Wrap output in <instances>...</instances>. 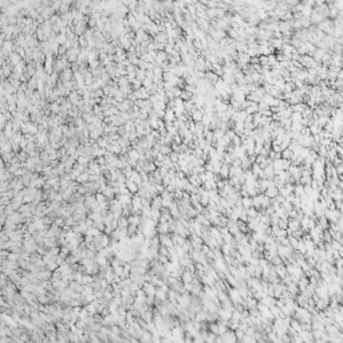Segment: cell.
I'll return each instance as SVG.
<instances>
[{
	"label": "cell",
	"instance_id": "6da1fadb",
	"mask_svg": "<svg viewBox=\"0 0 343 343\" xmlns=\"http://www.w3.org/2000/svg\"><path fill=\"white\" fill-rule=\"evenodd\" d=\"M191 121H193L194 123H198L201 122V119H203V115H204V111H203V107L201 109H196V110H193L191 114Z\"/></svg>",
	"mask_w": 343,
	"mask_h": 343
},
{
	"label": "cell",
	"instance_id": "7a4b0ae2",
	"mask_svg": "<svg viewBox=\"0 0 343 343\" xmlns=\"http://www.w3.org/2000/svg\"><path fill=\"white\" fill-rule=\"evenodd\" d=\"M162 119H164V122H166V123H173L176 119H177V118H176V115H174V113H173L172 109H168V107H166L165 115H164Z\"/></svg>",
	"mask_w": 343,
	"mask_h": 343
},
{
	"label": "cell",
	"instance_id": "3957f363",
	"mask_svg": "<svg viewBox=\"0 0 343 343\" xmlns=\"http://www.w3.org/2000/svg\"><path fill=\"white\" fill-rule=\"evenodd\" d=\"M154 60L157 62V65L160 66L161 63H164V62H166V60H168V55L165 54V51H157Z\"/></svg>",
	"mask_w": 343,
	"mask_h": 343
},
{
	"label": "cell",
	"instance_id": "277c9868",
	"mask_svg": "<svg viewBox=\"0 0 343 343\" xmlns=\"http://www.w3.org/2000/svg\"><path fill=\"white\" fill-rule=\"evenodd\" d=\"M205 79L208 80V82L210 83V85L213 86V85H215L216 82H217L218 79H220V78H218L217 75H216V74L213 73V71H206V73H205Z\"/></svg>",
	"mask_w": 343,
	"mask_h": 343
},
{
	"label": "cell",
	"instance_id": "5b68a950",
	"mask_svg": "<svg viewBox=\"0 0 343 343\" xmlns=\"http://www.w3.org/2000/svg\"><path fill=\"white\" fill-rule=\"evenodd\" d=\"M291 107V110H292V113H299V114H302L303 111L305 110V107H307V105L305 103H303V102H300V103H296V105H293V106H290Z\"/></svg>",
	"mask_w": 343,
	"mask_h": 343
},
{
	"label": "cell",
	"instance_id": "8992f818",
	"mask_svg": "<svg viewBox=\"0 0 343 343\" xmlns=\"http://www.w3.org/2000/svg\"><path fill=\"white\" fill-rule=\"evenodd\" d=\"M188 181H189V184H192V185L194 186V188H198V186L203 184L200 180V177H198V174H191L188 178Z\"/></svg>",
	"mask_w": 343,
	"mask_h": 343
},
{
	"label": "cell",
	"instance_id": "52a82bcc",
	"mask_svg": "<svg viewBox=\"0 0 343 343\" xmlns=\"http://www.w3.org/2000/svg\"><path fill=\"white\" fill-rule=\"evenodd\" d=\"M275 7H276V2H263V5H261V8H263L267 14L272 12V11L275 10Z\"/></svg>",
	"mask_w": 343,
	"mask_h": 343
},
{
	"label": "cell",
	"instance_id": "ba28073f",
	"mask_svg": "<svg viewBox=\"0 0 343 343\" xmlns=\"http://www.w3.org/2000/svg\"><path fill=\"white\" fill-rule=\"evenodd\" d=\"M272 168L273 170H284V160L279 158V160L272 161Z\"/></svg>",
	"mask_w": 343,
	"mask_h": 343
},
{
	"label": "cell",
	"instance_id": "9c48e42d",
	"mask_svg": "<svg viewBox=\"0 0 343 343\" xmlns=\"http://www.w3.org/2000/svg\"><path fill=\"white\" fill-rule=\"evenodd\" d=\"M218 176H220L223 180H225L227 181V178L229 177V166L228 165H221V169H220V172H218Z\"/></svg>",
	"mask_w": 343,
	"mask_h": 343
},
{
	"label": "cell",
	"instance_id": "30bf717a",
	"mask_svg": "<svg viewBox=\"0 0 343 343\" xmlns=\"http://www.w3.org/2000/svg\"><path fill=\"white\" fill-rule=\"evenodd\" d=\"M243 173V169L240 166H229V177H239Z\"/></svg>",
	"mask_w": 343,
	"mask_h": 343
},
{
	"label": "cell",
	"instance_id": "8fae6325",
	"mask_svg": "<svg viewBox=\"0 0 343 343\" xmlns=\"http://www.w3.org/2000/svg\"><path fill=\"white\" fill-rule=\"evenodd\" d=\"M278 193H279V191L273 185L268 186V188L266 189V196H267V197H275V196H278Z\"/></svg>",
	"mask_w": 343,
	"mask_h": 343
},
{
	"label": "cell",
	"instance_id": "7c38bea8",
	"mask_svg": "<svg viewBox=\"0 0 343 343\" xmlns=\"http://www.w3.org/2000/svg\"><path fill=\"white\" fill-rule=\"evenodd\" d=\"M221 79H223V82L225 83V85H232V83H235V78H233L232 74H223V77H221Z\"/></svg>",
	"mask_w": 343,
	"mask_h": 343
},
{
	"label": "cell",
	"instance_id": "4fadbf2b",
	"mask_svg": "<svg viewBox=\"0 0 343 343\" xmlns=\"http://www.w3.org/2000/svg\"><path fill=\"white\" fill-rule=\"evenodd\" d=\"M308 130H310V134H311V135H318L319 133H320V130H322V129L319 128L318 125H315V123H312V125H310V126H308Z\"/></svg>",
	"mask_w": 343,
	"mask_h": 343
},
{
	"label": "cell",
	"instance_id": "5bb4252c",
	"mask_svg": "<svg viewBox=\"0 0 343 343\" xmlns=\"http://www.w3.org/2000/svg\"><path fill=\"white\" fill-rule=\"evenodd\" d=\"M212 118H213V114H204L203 115V119H201V123H203L204 126H208L210 125V121H212Z\"/></svg>",
	"mask_w": 343,
	"mask_h": 343
},
{
	"label": "cell",
	"instance_id": "9a60e30c",
	"mask_svg": "<svg viewBox=\"0 0 343 343\" xmlns=\"http://www.w3.org/2000/svg\"><path fill=\"white\" fill-rule=\"evenodd\" d=\"M280 155H281V158L283 160H288V161H291V158H292V152L290 150V149H286V150H283L280 153Z\"/></svg>",
	"mask_w": 343,
	"mask_h": 343
},
{
	"label": "cell",
	"instance_id": "2e32d148",
	"mask_svg": "<svg viewBox=\"0 0 343 343\" xmlns=\"http://www.w3.org/2000/svg\"><path fill=\"white\" fill-rule=\"evenodd\" d=\"M180 98H181V99L184 101V102H186V101H191L192 98H193V95H192L191 93H188V91L182 90V91H181V95H180Z\"/></svg>",
	"mask_w": 343,
	"mask_h": 343
},
{
	"label": "cell",
	"instance_id": "e0dca14e",
	"mask_svg": "<svg viewBox=\"0 0 343 343\" xmlns=\"http://www.w3.org/2000/svg\"><path fill=\"white\" fill-rule=\"evenodd\" d=\"M295 90V86H293L292 82L290 83H284V87H283V93H291V91Z\"/></svg>",
	"mask_w": 343,
	"mask_h": 343
},
{
	"label": "cell",
	"instance_id": "ac0fdd59",
	"mask_svg": "<svg viewBox=\"0 0 343 343\" xmlns=\"http://www.w3.org/2000/svg\"><path fill=\"white\" fill-rule=\"evenodd\" d=\"M215 11H216V19H223L227 14L223 8H215Z\"/></svg>",
	"mask_w": 343,
	"mask_h": 343
},
{
	"label": "cell",
	"instance_id": "d6986e66",
	"mask_svg": "<svg viewBox=\"0 0 343 343\" xmlns=\"http://www.w3.org/2000/svg\"><path fill=\"white\" fill-rule=\"evenodd\" d=\"M293 189H295V193H296V194L303 196V193H304V186L302 185V184H298V185H296Z\"/></svg>",
	"mask_w": 343,
	"mask_h": 343
},
{
	"label": "cell",
	"instance_id": "ffe728a7",
	"mask_svg": "<svg viewBox=\"0 0 343 343\" xmlns=\"http://www.w3.org/2000/svg\"><path fill=\"white\" fill-rule=\"evenodd\" d=\"M157 169V166L154 165V162H148L146 164V170L148 172H154Z\"/></svg>",
	"mask_w": 343,
	"mask_h": 343
},
{
	"label": "cell",
	"instance_id": "44dd1931",
	"mask_svg": "<svg viewBox=\"0 0 343 343\" xmlns=\"http://www.w3.org/2000/svg\"><path fill=\"white\" fill-rule=\"evenodd\" d=\"M173 143H176V145H181V143H182V138H181L178 134L174 135V137H173Z\"/></svg>",
	"mask_w": 343,
	"mask_h": 343
},
{
	"label": "cell",
	"instance_id": "7402d4cb",
	"mask_svg": "<svg viewBox=\"0 0 343 343\" xmlns=\"http://www.w3.org/2000/svg\"><path fill=\"white\" fill-rule=\"evenodd\" d=\"M143 85H145L146 87L149 89V87H150V86L153 85V80L150 79V78H145V79H143Z\"/></svg>",
	"mask_w": 343,
	"mask_h": 343
},
{
	"label": "cell",
	"instance_id": "603a6c76",
	"mask_svg": "<svg viewBox=\"0 0 343 343\" xmlns=\"http://www.w3.org/2000/svg\"><path fill=\"white\" fill-rule=\"evenodd\" d=\"M300 134L303 135V137H307V135H311V134H310V130H308V128H303V129H302V130H300Z\"/></svg>",
	"mask_w": 343,
	"mask_h": 343
},
{
	"label": "cell",
	"instance_id": "cb8c5ba5",
	"mask_svg": "<svg viewBox=\"0 0 343 343\" xmlns=\"http://www.w3.org/2000/svg\"><path fill=\"white\" fill-rule=\"evenodd\" d=\"M335 172H336V174H338V176H342V173H343V166H342V165L335 166Z\"/></svg>",
	"mask_w": 343,
	"mask_h": 343
},
{
	"label": "cell",
	"instance_id": "d4e9b609",
	"mask_svg": "<svg viewBox=\"0 0 343 343\" xmlns=\"http://www.w3.org/2000/svg\"><path fill=\"white\" fill-rule=\"evenodd\" d=\"M243 203L245 204L247 206H249V205H251V200H249V198H244V200H243Z\"/></svg>",
	"mask_w": 343,
	"mask_h": 343
},
{
	"label": "cell",
	"instance_id": "484cf974",
	"mask_svg": "<svg viewBox=\"0 0 343 343\" xmlns=\"http://www.w3.org/2000/svg\"><path fill=\"white\" fill-rule=\"evenodd\" d=\"M134 86H135V87H140V86H141V82H138V80H135V82H134Z\"/></svg>",
	"mask_w": 343,
	"mask_h": 343
},
{
	"label": "cell",
	"instance_id": "4316f807",
	"mask_svg": "<svg viewBox=\"0 0 343 343\" xmlns=\"http://www.w3.org/2000/svg\"><path fill=\"white\" fill-rule=\"evenodd\" d=\"M143 74H145V73H143V71H141V73H140V71H138V78H143Z\"/></svg>",
	"mask_w": 343,
	"mask_h": 343
}]
</instances>
